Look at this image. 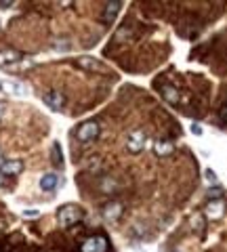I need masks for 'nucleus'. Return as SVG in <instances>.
Listing matches in <instances>:
<instances>
[{"label":"nucleus","instance_id":"1","mask_svg":"<svg viewBox=\"0 0 227 252\" xmlns=\"http://www.w3.org/2000/svg\"><path fill=\"white\" fill-rule=\"evenodd\" d=\"M84 217V212L80 206H76V204H65V206H61L57 210V220L61 227H72L76 223H80Z\"/></svg>","mask_w":227,"mask_h":252},{"label":"nucleus","instance_id":"2","mask_svg":"<svg viewBox=\"0 0 227 252\" xmlns=\"http://www.w3.org/2000/svg\"><path fill=\"white\" fill-rule=\"evenodd\" d=\"M97 137H99V124L95 120H87L76 128V139L80 141V143H91V141H95Z\"/></svg>","mask_w":227,"mask_h":252},{"label":"nucleus","instance_id":"3","mask_svg":"<svg viewBox=\"0 0 227 252\" xmlns=\"http://www.w3.org/2000/svg\"><path fill=\"white\" fill-rule=\"evenodd\" d=\"M145 143H147V135L143 130H132L127 137V149L130 154H139L145 147Z\"/></svg>","mask_w":227,"mask_h":252},{"label":"nucleus","instance_id":"4","mask_svg":"<svg viewBox=\"0 0 227 252\" xmlns=\"http://www.w3.org/2000/svg\"><path fill=\"white\" fill-rule=\"evenodd\" d=\"M44 103L53 112H61L65 107V97L59 91H49V93H44Z\"/></svg>","mask_w":227,"mask_h":252},{"label":"nucleus","instance_id":"5","mask_svg":"<svg viewBox=\"0 0 227 252\" xmlns=\"http://www.w3.org/2000/svg\"><path fill=\"white\" fill-rule=\"evenodd\" d=\"M80 252H107V242L101 235H95V238H89L82 244Z\"/></svg>","mask_w":227,"mask_h":252},{"label":"nucleus","instance_id":"6","mask_svg":"<svg viewBox=\"0 0 227 252\" xmlns=\"http://www.w3.org/2000/svg\"><path fill=\"white\" fill-rule=\"evenodd\" d=\"M76 65L82 67V69H87V72H105V65L99 59H95V57H78Z\"/></svg>","mask_w":227,"mask_h":252},{"label":"nucleus","instance_id":"7","mask_svg":"<svg viewBox=\"0 0 227 252\" xmlns=\"http://www.w3.org/2000/svg\"><path fill=\"white\" fill-rule=\"evenodd\" d=\"M223 212H225V204H223L221 200H210V202L206 204V208H204V217L217 220V219L223 217Z\"/></svg>","mask_w":227,"mask_h":252},{"label":"nucleus","instance_id":"8","mask_svg":"<svg viewBox=\"0 0 227 252\" xmlns=\"http://www.w3.org/2000/svg\"><path fill=\"white\" fill-rule=\"evenodd\" d=\"M23 170V162L21 160H6L2 166H0V172L6 177H15V175H21Z\"/></svg>","mask_w":227,"mask_h":252},{"label":"nucleus","instance_id":"9","mask_svg":"<svg viewBox=\"0 0 227 252\" xmlns=\"http://www.w3.org/2000/svg\"><path fill=\"white\" fill-rule=\"evenodd\" d=\"M57 185H59V177L55 175V172H46V175H42V179H40V189L42 191L51 193V191L57 189Z\"/></svg>","mask_w":227,"mask_h":252},{"label":"nucleus","instance_id":"10","mask_svg":"<svg viewBox=\"0 0 227 252\" xmlns=\"http://www.w3.org/2000/svg\"><path fill=\"white\" fill-rule=\"evenodd\" d=\"M120 215H122V204H118V202H109L103 208V219H107V220L120 219Z\"/></svg>","mask_w":227,"mask_h":252},{"label":"nucleus","instance_id":"11","mask_svg":"<svg viewBox=\"0 0 227 252\" xmlns=\"http://www.w3.org/2000/svg\"><path fill=\"white\" fill-rule=\"evenodd\" d=\"M21 61V53L17 51H0V65H13V63Z\"/></svg>","mask_w":227,"mask_h":252},{"label":"nucleus","instance_id":"12","mask_svg":"<svg viewBox=\"0 0 227 252\" xmlns=\"http://www.w3.org/2000/svg\"><path fill=\"white\" fill-rule=\"evenodd\" d=\"M120 9H122L120 2H107V4H105V11H103V21H105V23H112L116 17H118Z\"/></svg>","mask_w":227,"mask_h":252},{"label":"nucleus","instance_id":"13","mask_svg":"<svg viewBox=\"0 0 227 252\" xmlns=\"http://www.w3.org/2000/svg\"><path fill=\"white\" fill-rule=\"evenodd\" d=\"M4 91L11 94H17V97H26L28 94V89L21 82H4Z\"/></svg>","mask_w":227,"mask_h":252},{"label":"nucleus","instance_id":"14","mask_svg":"<svg viewBox=\"0 0 227 252\" xmlns=\"http://www.w3.org/2000/svg\"><path fill=\"white\" fill-rule=\"evenodd\" d=\"M175 152V147H173V143H170V141H158V143H156V154L158 156H170Z\"/></svg>","mask_w":227,"mask_h":252},{"label":"nucleus","instance_id":"15","mask_svg":"<svg viewBox=\"0 0 227 252\" xmlns=\"http://www.w3.org/2000/svg\"><path fill=\"white\" fill-rule=\"evenodd\" d=\"M162 94H164V99L168 101V103H179V93L173 89V86H162Z\"/></svg>","mask_w":227,"mask_h":252},{"label":"nucleus","instance_id":"16","mask_svg":"<svg viewBox=\"0 0 227 252\" xmlns=\"http://www.w3.org/2000/svg\"><path fill=\"white\" fill-rule=\"evenodd\" d=\"M51 160H53L55 166H61V164H64V156H61V147H59V143H55V145H53Z\"/></svg>","mask_w":227,"mask_h":252},{"label":"nucleus","instance_id":"17","mask_svg":"<svg viewBox=\"0 0 227 252\" xmlns=\"http://www.w3.org/2000/svg\"><path fill=\"white\" fill-rule=\"evenodd\" d=\"M206 195H208L210 200H219V198L223 195V189H221V187H210L208 191H206Z\"/></svg>","mask_w":227,"mask_h":252},{"label":"nucleus","instance_id":"18","mask_svg":"<svg viewBox=\"0 0 227 252\" xmlns=\"http://www.w3.org/2000/svg\"><path fill=\"white\" fill-rule=\"evenodd\" d=\"M192 225H194V229H198V233L204 231V220H202V217H194L192 219Z\"/></svg>","mask_w":227,"mask_h":252},{"label":"nucleus","instance_id":"19","mask_svg":"<svg viewBox=\"0 0 227 252\" xmlns=\"http://www.w3.org/2000/svg\"><path fill=\"white\" fill-rule=\"evenodd\" d=\"M192 132L194 135H202V126L200 124H192Z\"/></svg>","mask_w":227,"mask_h":252},{"label":"nucleus","instance_id":"20","mask_svg":"<svg viewBox=\"0 0 227 252\" xmlns=\"http://www.w3.org/2000/svg\"><path fill=\"white\" fill-rule=\"evenodd\" d=\"M219 116H221V120H225V122H227V103L221 107V112H219Z\"/></svg>","mask_w":227,"mask_h":252},{"label":"nucleus","instance_id":"21","mask_svg":"<svg viewBox=\"0 0 227 252\" xmlns=\"http://www.w3.org/2000/svg\"><path fill=\"white\" fill-rule=\"evenodd\" d=\"M23 215H26V217H36L38 212H36V210H26V212H23Z\"/></svg>","mask_w":227,"mask_h":252},{"label":"nucleus","instance_id":"22","mask_svg":"<svg viewBox=\"0 0 227 252\" xmlns=\"http://www.w3.org/2000/svg\"><path fill=\"white\" fill-rule=\"evenodd\" d=\"M206 179H208V181H217V179H215V175H213L210 170H206Z\"/></svg>","mask_w":227,"mask_h":252},{"label":"nucleus","instance_id":"23","mask_svg":"<svg viewBox=\"0 0 227 252\" xmlns=\"http://www.w3.org/2000/svg\"><path fill=\"white\" fill-rule=\"evenodd\" d=\"M2 114H4V103H0V118H2Z\"/></svg>","mask_w":227,"mask_h":252},{"label":"nucleus","instance_id":"24","mask_svg":"<svg viewBox=\"0 0 227 252\" xmlns=\"http://www.w3.org/2000/svg\"><path fill=\"white\" fill-rule=\"evenodd\" d=\"M2 164H4V160H2V152H0V166H2Z\"/></svg>","mask_w":227,"mask_h":252},{"label":"nucleus","instance_id":"25","mask_svg":"<svg viewBox=\"0 0 227 252\" xmlns=\"http://www.w3.org/2000/svg\"><path fill=\"white\" fill-rule=\"evenodd\" d=\"M0 185H2V172H0Z\"/></svg>","mask_w":227,"mask_h":252}]
</instances>
